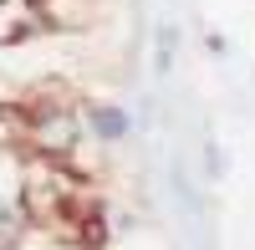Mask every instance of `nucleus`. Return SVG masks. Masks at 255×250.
<instances>
[{
    "label": "nucleus",
    "instance_id": "20e7f679",
    "mask_svg": "<svg viewBox=\"0 0 255 250\" xmlns=\"http://www.w3.org/2000/svg\"><path fill=\"white\" fill-rule=\"evenodd\" d=\"M204 51L215 56V61H230V51H235V46H230V36H225V31L209 26V31H204Z\"/></svg>",
    "mask_w": 255,
    "mask_h": 250
},
{
    "label": "nucleus",
    "instance_id": "39448f33",
    "mask_svg": "<svg viewBox=\"0 0 255 250\" xmlns=\"http://www.w3.org/2000/svg\"><path fill=\"white\" fill-rule=\"evenodd\" d=\"M204 174H209V179H220V174H225V148H220L215 138L204 143Z\"/></svg>",
    "mask_w": 255,
    "mask_h": 250
},
{
    "label": "nucleus",
    "instance_id": "f257e3e1",
    "mask_svg": "<svg viewBox=\"0 0 255 250\" xmlns=\"http://www.w3.org/2000/svg\"><path fill=\"white\" fill-rule=\"evenodd\" d=\"M26 133H31L41 158H72L77 143L87 138L82 133V108H72V102H41V108H31Z\"/></svg>",
    "mask_w": 255,
    "mask_h": 250
},
{
    "label": "nucleus",
    "instance_id": "7ed1b4c3",
    "mask_svg": "<svg viewBox=\"0 0 255 250\" xmlns=\"http://www.w3.org/2000/svg\"><path fill=\"white\" fill-rule=\"evenodd\" d=\"M179 46H184V31L174 26V20H163V26L153 31V77H158V82H168V77H174Z\"/></svg>",
    "mask_w": 255,
    "mask_h": 250
},
{
    "label": "nucleus",
    "instance_id": "f03ea898",
    "mask_svg": "<svg viewBox=\"0 0 255 250\" xmlns=\"http://www.w3.org/2000/svg\"><path fill=\"white\" fill-rule=\"evenodd\" d=\"M82 133H87L97 148H123V143L138 133V118H133V108H123V102L87 97L82 102Z\"/></svg>",
    "mask_w": 255,
    "mask_h": 250
}]
</instances>
